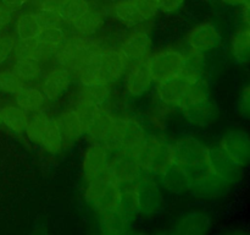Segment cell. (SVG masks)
Here are the masks:
<instances>
[{
	"label": "cell",
	"instance_id": "74e56055",
	"mask_svg": "<svg viewBox=\"0 0 250 235\" xmlns=\"http://www.w3.org/2000/svg\"><path fill=\"white\" fill-rule=\"evenodd\" d=\"M110 90L109 86H83L82 90L78 93V99L87 100L93 104L102 105L103 103L109 99Z\"/></svg>",
	"mask_w": 250,
	"mask_h": 235
},
{
	"label": "cell",
	"instance_id": "d6a6232c",
	"mask_svg": "<svg viewBox=\"0 0 250 235\" xmlns=\"http://www.w3.org/2000/svg\"><path fill=\"white\" fill-rule=\"evenodd\" d=\"M71 108H72V110L75 112V114L77 115L78 120H80L81 124L83 125L85 131H87L88 127L94 122V120L97 119L98 115H99L100 112L103 110L99 105L93 104V103L82 99L76 100L75 104Z\"/></svg>",
	"mask_w": 250,
	"mask_h": 235
},
{
	"label": "cell",
	"instance_id": "e0dca14e",
	"mask_svg": "<svg viewBox=\"0 0 250 235\" xmlns=\"http://www.w3.org/2000/svg\"><path fill=\"white\" fill-rule=\"evenodd\" d=\"M190 80L186 78L185 76L181 75L178 77L171 78L168 81H164V82L156 83L155 87V94L159 102L163 105H167V107H176L180 100L181 95H182L183 90H185L186 85L189 82Z\"/></svg>",
	"mask_w": 250,
	"mask_h": 235
},
{
	"label": "cell",
	"instance_id": "bcb514c9",
	"mask_svg": "<svg viewBox=\"0 0 250 235\" xmlns=\"http://www.w3.org/2000/svg\"><path fill=\"white\" fill-rule=\"evenodd\" d=\"M5 6L9 7L10 10H14V9H19V7L23 6L28 0H0Z\"/></svg>",
	"mask_w": 250,
	"mask_h": 235
},
{
	"label": "cell",
	"instance_id": "8d00e7d4",
	"mask_svg": "<svg viewBox=\"0 0 250 235\" xmlns=\"http://www.w3.org/2000/svg\"><path fill=\"white\" fill-rule=\"evenodd\" d=\"M102 214V227L107 233H122L126 230L128 224V217L124 214L121 211L114 212L100 213Z\"/></svg>",
	"mask_w": 250,
	"mask_h": 235
},
{
	"label": "cell",
	"instance_id": "60d3db41",
	"mask_svg": "<svg viewBox=\"0 0 250 235\" xmlns=\"http://www.w3.org/2000/svg\"><path fill=\"white\" fill-rule=\"evenodd\" d=\"M36 12L44 27L61 26V24H62V20H61L60 16V10L55 9V7L41 6L38 7Z\"/></svg>",
	"mask_w": 250,
	"mask_h": 235
},
{
	"label": "cell",
	"instance_id": "83f0119b",
	"mask_svg": "<svg viewBox=\"0 0 250 235\" xmlns=\"http://www.w3.org/2000/svg\"><path fill=\"white\" fill-rule=\"evenodd\" d=\"M28 113L19 105H9L1 109V124H4L11 131L21 134L26 129Z\"/></svg>",
	"mask_w": 250,
	"mask_h": 235
},
{
	"label": "cell",
	"instance_id": "b9f144b4",
	"mask_svg": "<svg viewBox=\"0 0 250 235\" xmlns=\"http://www.w3.org/2000/svg\"><path fill=\"white\" fill-rule=\"evenodd\" d=\"M136 5L137 9L142 14V16L146 19V21L151 20L159 11V1L158 0H132Z\"/></svg>",
	"mask_w": 250,
	"mask_h": 235
},
{
	"label": "cell",
	"instance_id": "7dc6e473",
	"mask_svg": "<svg viewBox=\"0 0 250 235\" xmlns=\"http://www.w3.org/2000/svg\"><path fill=\"white\" fill-rule=\"evenodd\" d=\"M242 24L250 27V4L242 5Z\"/></svg>",
	"mask_w": 250,
	"mask_h": 235
},
{
	"label": "cell",
	"instance_id": "f1b7e54d",
	"mask_svg": "<svg viewBox=\"0 0 250 235\" xmlns=\"http://www.w3.org/2000/svg\"><path fill=\"white\" fill-rule=\"evenodd\" d=\"M163 184L167 190L175 193H185L189 191L190 181L185 171L176 165H171L165 173L161 175Z\"/></svg>",
	"mask_w": 250,
	"mask_h": 235
},
{
	"label": "cell",
	"instance_id": "4fadbf2b",
	"mask_svg": "<svg viewBox=\"0 0 250 235\" xmlns=\"http://www.w3.org/2000/svg\"><path fill=\"white\" fill-rule=\"evenodd\" d=\"M231 188L232 185L211 170L193 181L190 184L189 191L204 200H220L229 195Z\"/></svg>",
	"mask_w": 250,
	"mask_h": 235
},
{
	"label": "cell",
	"instance_id": "5b68a950",
	"mask_svg": "<svg viewBox=\"0 0 250 235\" xmlns=\"http://www.w3.org/2000/svg\"><path fill=\"white\" fill-rule=\"evenodd\" d=\"M146 63L153 81L155 83H160L182 75L185 53L173 48L159 49L149 54Z\"/></svg>",
	"mask_w": 250,
	"mask_h": 235
},
{
	"label": "cell",
	"instance_id": "ffe728a7",
	"mask_svg": "<svg viewBox=\"0 0 250 235\" xmlns=\"http://www.w3.org/2000/svg\"><path fill=\"white\" fill-rule=\"evenodd\" d=\"M44 26L37 12H24L17 17L15 22V33L20 41L34 39L41 34Z\"/></svg>",
	"mask_w": 250,
	"mask_h": 235
},
{
	"label": "cell",
	"instance_id": "7a4b0ae2",
	"mask_svg": "<svg viewBox=\"0 0 250 235\" xmlns=\"http://www.w3.org/2000/svg\"><path fill=\"white\" fill-rule=\"evenodd\" d=\"M142 169L161 176L173 164L172 143L158 135H146L137 151Z\"/></svg>",
	"mask_w": 250,
	"mask_h": 235
},
{
	"label": "cell",
	"instance_id": "9a60e30c",
	"mask_svg": "<svg viewBox=\"0 0 250 235\" xmlns=\"http://www.w3.org/2000/svg\"><path fill=\"white\" fill-rule=\"evenodd\" d=\"M120 50L128 61L144 60L151 50V39L148 32L144 29H133L122 41Z\"/></svg>",
	"mask_w": 250,
	"mask_h": 235
},
{
	"label": "cell",
	"instance_id": "44dd1931",
	"mask_svg": "<svg viewBox=\"0 0 250 235\" xmlns=\"http://www.w3.org/2000/svg\"><path fill=\"white\" fill-rule=\"evenodd\" d=\"M56 120H58V124L60 126L61 134H62L65 141H75V140L80 139L83 134H85L84 127L81 124L72 108H68V109L61 112Z\"/></svg>",
	"mask_w": 250,
	"mask_h": 235
},
{
	"label": "cell",
	"instance_id": "3957f363",
	"mask_svg": "<svg viewBox=\"0 0 250 235\" xmlns=\"http://www.w3.org/2000/svg\"><path fill=\"white\" fill-rule=\"evenodd\" d=\"M84 195L99 213L114 212L121 208V185L107 173L87 180Z\"/></svg>",
	"mask_w": 250,
	"mask_h": 235
},
{
	"label": "cell",
	"instance_id": "6da1fadb",
	"mask_svg": "<svg viewBox=\"0 0 250 235\" xmlns=\"http://www.w3.org/2000/svg\"><path fill=\"white\" fill-rule=\"evenodd\" d=\"M173 165L186 173L190 184L211 171L209 147L193 137H182L172 143Z\"/></svg>",
	"mask_w": 250,
	"mask_h": 235
},
{
	"label": "cell",
	"instance_id": "ee69618b",
	"mask_svg": "<svg viewBox=\"0 0 250 235\" xmlns=\"http://www.w3.org/2000/svg\"><path fill=\"white\" fill-rule=\"evenodd\" d=\"M159 11L163 12H175L177 11L183 4V0H158Z\"/></svg>",
	"mask_w": 250,
	"mask_h": 235
},
{
	"label": "cell",
	"instance_id": "277c9868",
	"mask_svg": "<svg viewBox=\"0 0 250 235\" xmlns=\"http://www.w3.org/2000/svg\"><path fill=\"white\" fill-rule=\"evenodd\" d=\"M146 136L144 127L136 118L116 117L111 134L104 143L111 152L127 151L137 154Z\"/></svg>",
	"mask_w": 250,
	"mask_h": 235
},
{
	"label": "cell",
	"instance_id": "5bb4252c",
	"mask_svg": "<svg viewBox=\"0 0 250 235\" xmlns=\"http://www.w3.org/2000/svg\"><path fill=\"white\" fill-rule=\"evenodd\" d=\"M209 163L211 170L220 178L225 179L229 185H237L243 179L244 169L229 159L219 146L209 147Z\"/></svg>",
	"mask_w": 250,
	"mask_h": 235
},
{
	"label": "cell",
	"instance_id": "8fae6325",
	"mask_svg": "<svg viewBox=\"0 0 250 235\" xmlns=\"http://www.w3.org/2000/svg\"><path fill=\"white\" fill-rule=\"evenodd\" d=\"M93 61L100 69L109 83L116 82L124 77L128 60L120 49H102L93 55Z\"/></svg>",
	"mask_w": 250,
	"mask_h": 235
},
{
	"label": "cell",
	"instance_id": "30bf717a",
	"mask_svg": "<svg viewBox=\"0 0 250 235\" xmlns=\"http://www.w3.org/2000/svg\"><path fill=\"white\" fill-rule=\"evenodd\" d=\"M150 70L146 59L133 61L129 64L124 75V86L126 92L132 97H141L146 94L153 83Z\"/></svg>",
	"mask_w": 250,
	"mask_h": 235
},
{
	"label": "cell",
	"instance_id": "d4e9b609",
	"mask_svg": "<svg viewBox=\"0 0 250 235\" xmlns=\"http://www.w3.org/2000/svg\"><path fill=\"white\" fill-rule=\"evenodd\" d=\"M11 69L24 82L38 80L43 70L41 61L32 58H23V56H15Z\"/></svg>",
	"mask_w": 250,
	"mask_h": 235
},
{
	"label": "cell",
	"instance_id": "c3c4849f",
	"mask_svg": "<svg viewBox=\"0 0 250 235\" xmlns=\"http://www.w3.org/2000/svg\"><path fill=\"white\" fill-rule=\"evenodd\" d=\"M221 1L231 6H242L244 4V0H221Z\"/></svg>",
	"mask_w": 250,
	"mask_h": 235
},
{
	"label": "cell",
	"instance_id": "7c38bea8",
	"mask_svg": "<svg viewBox=\"0 0 250 235\" xmlns=\"http://www.w3.org/2000/svg\"><path fill=\"white\" fill-rule=\"evenodd\" d=\"M111 151L103 142L94 141L84 151L82 158V170L85 180L104 175L107 171Z\"/></svg>",
	"mask_w": 250,
	"mask_h": 235
},
{
	"label": "cell",
	"instance_id": "d6986e66",
	"mask_svg": "<svg viewBox=\"0 0 250 235\" xmlns=\"http://www.w3.org/2000/svg\"><path fill=\"white\" fill-rule=\"evenodd\" d=\"M229 54L237 64L250 63V27L242 24L229 38Z\"/></svg>",
	"mask_w": 250,
	"mask_h": 235
},
{
	"label": "cell",
	"instance_id": "7bdbcfd3",
	"mask_svg": "<svg viewBox=\"0 0 250 235\" xmlns=\"http://www.w3.org/2000/svg\"><path fill=\"white\" fill-rule=\"evenodd\" d=\"M15 39L7 34L0 36V65L5 63L14 54Z\"/></svg>",
	"mask_w": 250,
	"mask_h": 235
},
{
	"label": "cell",
	"instance_id": "52a82bcc",
	"mask_svg": "<svg viewBox=\"0 0 250 235\" xmlns=\"http://www.w3.org/2000/svg\"><path fill=\"white\" fill-rule=\"evenodd\" d=\"M142 166L139 164L136 153L127 151L112 152L109 159L107 171L111 178L121 183L136 181L142 174Z\"/></svg>",
	"mask_w": 250,
	"mask_h": 235
},
{
	"label": "cell",
	"instance_id": "8992f818",
	"mask_svg": "<svg viewBox=\"0 0 250 235\" xmlns=\"http://www.w3.org/2000/svg\"><path fill=\"white\" fill-rule=\"evenodd\" d=\"M219 148L237 165L250 168V132L248 130L232 127L221 135L217 143Z\"/></svg>",
	"mask_w": 250,
	"mask_h": 235
},
{
	"label": "cell",
	"instance_id": "f546056e",
	"mask_svg": "<svg viewBox=\"0 0 250 235\" xmlns=\"http://www.w3.org/2000/svg\"><path fill=\"white\" fill-rule=\"evenodd\" d=\"M104 24L103 15L99 11L93 9H88L75 24H72L73 28L82 36H94Z\"/></svg>",
	"mask_w": 250,
	"mask_h": 235
},
{
	"label": "cell",
	"instance_id": "ac0fdd59",
	"mask_svg": "<svg viewBox=\"0 0 250 235\" xmlns=\"http://www.w3.org/2000/svg\"><path fill=\"white\" fill-rule=\"evenodd\" d=\"M208 100H209V91H208L207 85L202 78V80L189 81L186 85L182 95H181L176 107L180 108L185 113L192 108L208 102Z\"/></svg>",
	"mask_w": 250,
	"mask_h": 235
},
{
	"label": "cell",
	"instance_id": "ba28073f",
	"mask_svg": "<svg viewBox=\"0 0 250 235\" xmlns=\"http://www.w3.org/2000/svg\"><path fill=\"white\" fill-rule=\"evenodd\" d=\"M138 213L154 215L159 212L164 202L161 188L153 176H139L136 181Z\"/></svg>",
	"mask_w": 250,
	"mask_h": 235
},
{
	"label": "cell",
	"instance_id": "1f68e13d",
	"mask_svg": "<svg viewBox=\"0 0 250 235\" xmlns=\"http://www.w3.org/2000/svg\"><path fill=\"white\" fill-rule=\"evenodd\" d=\"M48 119L49 117L45 113L42 112V109L37 110V112H32L31 114L28 115V120H27L24 132H26L29 141H32L36 144H39Z\"/></svg>",
	"mask_w": 250,
	"mask_h": 235
},
{
	"label": "cell",
	"instance_id": "2e32d148",
	"mask_svg": "<svg viewBox=\"0 0 250 235\" xmlns=\"http://www.w3.org/2000/svg\"><path fill=\"white\" fill-rule=\"evenodd\" d=\"M71 85V71L66 66L59 65L50 69L42 81V91L46 99L58 100L62 97Z\"/></svg>",
	"mask_w": 250,
	"mask_h": 235
},
{
	"label": "cell",
	"instance_id": "ab89813d",
	"mask_svg": "<svg viewBox=\"0 0 250 235\" xmlns=\"http://www.w3.org/2000/svg\"><path fill=\"white\" fill-rule=\"evenodd\" d=\"M236 110L239 117L250 121V82L246 83L239 91L236 103Z\"/></svg>",
	"mask_w": 250,
	"mask_h": 235
},
{
	"label": "cell",
	"instance_id": "484cf974",
	"mask_svg": "<svg viewBox=\"0 0 250 235\" xmlns=\"http://www.w3.org/2000/svg\"><path fill=\"white\" fill-rule=\"evenodd\" d=\"M115 120H116L115 115H112L109 112H105V110H102L97 119L94 120V122L88 127L85 134L89 135L94 141L104 143L109 139L110 134H111Z\"/></svg>",
	"mask_w": 250,
	"mask_h": 235
},
{
	"label": "cell",
	"instance_id": "d590c367",
	"mask_svg": "<svg viewBox=\"0 0 250 235\" xmlns=\"http://www.w3.org/2000/svg\"><path fill=\"white\" fill-rule=\"evenodd\" d=\"M183 114L187 117L192 124L195 125H207L211 122L216 117V108L212 105L210 100L203 103V104L198 105V107L192 108V109L187 110Z\"/></svg>",
	"mask_w": 250,
	"mask_h": 235
},
{
	"label": "cell",
	"instance_id": "e575fe53",
	"mask_svg": "<svg viewBox=\"0 0 250 235\" xmlns=\"http://www.w3.org/2000/svg\"><path fill=\"white\" fill-rule=\"evenodd\" d=\"M37 38L41 41V43L45 48H48L54 54L56 49L66 41L67 36H66L65 31L61 26H48L44 27L43 31Z\"/></svg>",
	"mask_w": 250,
	"mask_h": 235
},
{
	"label": "cell",
	"instance_id": "f907efd6",
	"mask_svg": "<svg viewBox=\"0 0 250 235\" xmlns=\"http://www.w3.org/2000/svg\"><path fill=\"white\" fill-rule=\"evenodd\" d=\"M244 4H250V0H244Z\"/></svg>",
	"mask_w": 250,
	"mask_h": 235
},
{
	"label": "cell",
	"instance_id": "f35d334b",
	"mask_svg": "<svg viewBox=\"0 0 250 235\" xmlns=\"http://www.w3.org/2000/svg\"><path fill=\"white\" fill-rule=\"evenodd\" d=\"M26 86V82L22 81L12 69L0 70V91L7 94H16Z\"/></svg>",
	"mask_w": 250,
	"mask_h": 235
},
{
	"label": "cell",
	"instance_id": "681fc988",
	"mask_svg": "<svg viewBox=\"0 0 250 235\" xmlns=\"http://www.w3.org/2000/svg\"><path fill=\"white\" fill-rule=\"evenodd\" d=\"M0 125H1V109H0Z\"/></svg>",
	"mask_w": 250,
	"mask_h": 235
},
{
	"label": "cell",
	"instance_id": "f6af8a7d",
	"mask_svg": "<svg viewBox=\"0 0 250 235\" xmlns=\"http://www.w3.org/2000/svg\"><path fill=\"white\" fill-rule=\"evenodd\" d=\"M11 20V10L7 6H5V5L0 1V32L4 31V29L9 26Z\"/></svg>",
	"mask_w": 250,
	"mask_h": 235
},
{
	"label": "cell",
	"instance_id": "cb8c5ba5",
	"mask_svg": "<svg viewBox=\"0 0 250 235\" xmlns=\"http://www.w3.org/2000/svg\"><path fill=\"white\" fill-rule=\"evenodd\" d=\"M177 229L176 232L181 234H202L207 233L209 228L211 227L209 217L204 213L192 212L185 214L177 223Z\"/></svg>",
	"mask_w": 250,
	"mask_h": 235
},
{
	"label": "cell",
	"instance_id": "4dcf8cb0",
	"mask_svg": "<svg viewBox=\"0 0 250 235\" xmlns=\"http://www.w3.org/2000/svg\"><path fill=\"white\" fill-rule=\"evenodd\" d=\"M204 71V54L189 49L185 54V65L182 75L190 81L202 80Z\"/></svg>",
	"mask_w": 250,
	"mask_h": 235
},
{
	"label": "cell",
	"instance_id": "7402d4cb",
	"mask_svg": "<svg viewBox=\"0 0 250 235\" xmlns=\"http://www.w3.org/2000/svg\"><path fill=\"white\" fill-rule=\"evenodd\" d=\"M15 97H16L17 105L26 110L27 113L41 110L46 102V97L42 88L27 85L19 93H16Z\"/></svg>",
	"mask_w": 250,
	"mask_h": 235
},
{
	"label": "cell",
	"instance_id": "603a6c76",
	"mask_svg": "<svg viewBox=\"0 0 250 235\" xmlns=\"http://www.w3.org/2000/svg\"><path fill=\"white\" fill-rule=\"evenodd\" d=\"M63 142H65V140H63L62 134H61L58 120H56V118L49 117L39 144L48 153L56 154L61 151V148L63 146Z\"/></svg>",
	"mask_w": 250,
	"mask_h": 235
},
{
	"label": "cell",
	"instance_id": "9c48e42d",
	"mask_svg": "<svg viewBox=\"0 0 250 235\" xmlns=\"http://www.w3.org/2000/svg\"><path fill=\"white\" fill-rule=\"evenodd\" d=\"M186 42L189 49L205 54L219 47L221 43V33L214 22L204 21L188 32Z\"/></svg>",
	"mask_w": 250,
	"mask_h": 235
},
{
	"label": "cell",
	"instance_id": "836d02e7",
	"mask_svg": "<svg viewBox=\"0 0 250 235\" xmlns=\"http://www.w3.org/2000/svg\"><path fill=\"white\" fill-rule=\"evenodd\" d=\"M88 9L89 4L87 0H65L60 6L61 20L72 26Z\"/></svg>",
	"mask_w": 250,
	"mask_h": 235
},
{
	"label": "cell",
	"instance_id": "4316f807",
	"mask_svg": "<svg viewBox=\"0 0 250 235\" xmlns=\"http://www.w3.org/2000/svg\"><path fill=\"white\" fill-rule=\"evenodd\" d=\"M114 15L120 22L129 27H137L146 22L132 0H120L114 5Z\"/></svg>",
	"mask_w": 250,
	"mask_h": 235
}]
</instances>
